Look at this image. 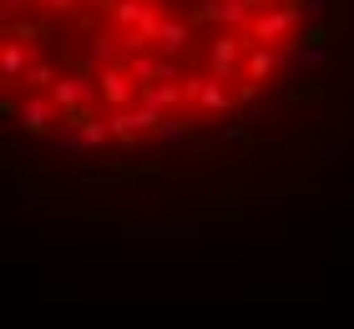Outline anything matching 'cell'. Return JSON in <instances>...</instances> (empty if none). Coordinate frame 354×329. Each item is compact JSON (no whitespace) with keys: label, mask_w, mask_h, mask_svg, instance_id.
<instances>
[{"label":"cell","mask_w":354,"mask_h":329,"mask_svg":"<svg viewBox=\"0 0 354 329\" xmlns=\"http://www.w3.org/2000/svg\"><path fill=\"white\" fill-rule=\"evenodd\" d=\"M192 41V21L187 15H162V26H157V56H183Z\"/></svg>","instance_id":"obj_9"},{"label":"cell","mask_w":354,"mask_h":329,"mask_svg":"<svg viewBox=\"0 0 354 329\" xmlns=\"http://www.w3.org/2000/svg\"><path fill=\"white\" fill-rule=\"evenodd\" d=\"M299 26H304L299 0H283V6H263L259 15H253L248 36H253V41H263V46H283V41H294V30H299Z\"/></svg>","instance_id":"obj_4"},{"label":"cell","mask_w":354,"mask_h":329,"mask_svg":"<svg viewBox=\"0 0 354 329\" xmlns=\"http://www.w3.org/2000/svg\"><path fill=\"white\" fill-rule=\"evenodd\" d=\"M82 197L86 203H162V188L137 177H86Z\"/></svg>","instance_id":"obj_3"},{"label":"cell","mask_w":354,"mask_h":329,"mask_svg":"<svg viewBox=\"0 0 354 329\" xmlns=\"http://www.w3.org/2000/svg\"><path fill=\"white\" fill-rule=\"evenodd\" d=\"M213 238H223V243H238V238H268V243H279L283 228L279 223H213Z\"/></svg>","instance_id":"obj_11"},{"label":"cell","mask_w":354,"mask_h":329,"mask_svg":"<svg viewBox=\"0 0 354 329\" xmlns=\"http://www.w3.org/2000/svg\"><path fill=\"white\" fill-rule=\"evenodd\" d=\"M324 157H329V172H334V177H339V172H349V168H354V147H339V142H334V147H329V152H324Z\"/></svg>","instance_id":"obj_14"},{"label":"cell","mask_w":354,"mask_h":329,"mask_svg":"<svg viewBox=\"0 0 354 329\" xmlns=\"http://www.w3.org/2000/svg\"><path fill=\"white\" fill-rule=\"evenodd\" d=\"M137 96H142V81L127 71V66H106V71H102V107L106 112L137 107Z\"/></svg>","instance_id":"obj_8"},{"label":"cell","mask_w":354,"mask_h":329,"mask_svg":"<svg viewBox=\"0 0 354 329\" xmlns=\"http://www.w3.org/2000/svg\"><path fill=\"white\" fill-rule=\"evenodd\" d=\"M6 112L21 122V132H30V137H41V132H56V122L66 127V107H61L51 91H26L21 102H10V96H6Z\"/></svg>","instance_id":"obj_2"},{"label":"cell","mask_w":354,"mask_h":329,"mask_svg":"<svg viewBox=\"0 0 354 329\" xmlns=\"http://www.w3.org/2000/svg\"><path fill=\"white\" fill-rule=\"evenodd\" d=\"M299 10H304V21H324L329 0H299Z\"/></svg>","instance_id":"obj_15"},{"label":"cell","mask_w":354,"mask_h":329,"mask_svg":"<svg viewBox=\"0 0 354 329\" xmlns=\"http://www.w3.org/2000/svg\"><path fill=\"white\" fill-rule=\"evenodd\" d=\"M46 10H71V6H82V0H41Z\"/></svg>","instance_id":"obj_17"},{"label":"cell","mask_w":354,"mask_h":329,"mask_svg":"<svg viewBox=\"0 0 354 329\" xmlns=\"http://www.w3.org/2000/svg\"><path fill=\"white\" fill-rule=\"evenodd\" d=\"M111 142H122V147H132L142 137H157V127H162V112L147 107V102H137V107H122V112H111Z\"/></svg>","instance_id":"obj_5"},{"label":"cell","mask_w":354,"mask_h":329,"mask_svg":"<svg viewBox=\"0 0 354 329\" xmlns=\"http://www.w3.org/2000/svg\"><path fill=\"white\" fill-rule=\"evenodd\" d=\"M122 243L132 249H152V243H167V249H198L203 238H213V223H122L117 228Z\"/></svg>","instance_id":"obj_1"},{"label":"cell","mask_w":354,"mask_h":329,"mask_svg":"<svg viewBox=\"0 0 354 329\" xmlns=\"http://www.w3.org/2000/svg\"><path fill=\"white\" fill-rule=\"evenodd\" d=\"M26 6H30V0H0V21L10 26V21H15V10H26Z\"/></svg>","instance_id":"obj_16"},{"label":"cell","mask_w":354,"mask_h":329,"mask_svg":"<svg viewBox=\"0 0 354 329\" xmlns=\"http://www.w3.org/2000/svg\"><path fill=\"white\" fill-rule=\"evenodd\" d=\"M157 142H162V147H187V142H192V127L183 122V112H167V117H162Z\"/></svg>","instance_id":"obj_13"},{"label":"cell","mask_w":354,"mask_h":329,"mask_svg":"<svg viewBox=\"0 0 354 329\" xmlns=\"http://www.w3.org/2000/svg\"><path fill=\"white\" fill-rule=\"evenodd\" d=\"M243 41H238V30H213V41H207V71L213 76H243Z\"/></svg>","instance_id":"obj_7"},{"label":"cell","mask_w":354,"mask_h":329,"mask_svg":"<svg viewBox=\"0 0 354 329\" xmlns=\"http://www.w3.org/2000/svg\"><path fill=\"white\" fill-rule=\"evenodd\" d=\"M26 71H30V41L6 36V51H0V76H6V87L26 81Z\"/></svg>","instance_id":"obj_10"},{"label":"cell","mask_w":354,"mask_h":329,"mask_svg":"<svg viewBox=\"0 0 354 329\" xmlns=\"http://www.w3.org/2000/svg\"><path fill=\"white\" fill-rule=\"evenodd\" d=\"M279 66H288V41L283 46H263V41H253L248 46V61H243V87H263V81L279 76Z\"/></svg>","instance_id":"obj_6"},{"label":"cell","mask_w":354,"mask_h":329,"mask_svg":"<svg viewBox=\"0 0 354 329\" xmlns=\"http://www.w3.org/2000/svg\"><path fill=\"white\" fill-rule=\"evenodd\" d=\"M142 102L157 107V112L167 117L172 107H183V102H187V91H183V81H147V87H142Z\"/></svg>","instance_id":"obj_12"}]
</instances>
